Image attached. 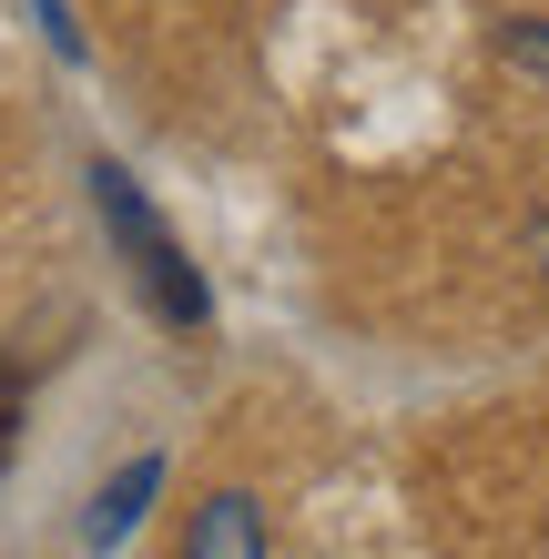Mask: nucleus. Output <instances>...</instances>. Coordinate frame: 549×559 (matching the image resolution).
I'll list each match as a JSON object with an SVG mask.
<instances>
[{
  "instance_id": "2",
  "label": "nucleus",
  "mask_w": 549,
  "mask_h": 559,
  "mask_svg": "<svg viewBox=\"0 0 549 559\" xmlns=\"http://www.w3.org/2000/svg\"><path fill=\"white\" fill-rule=\"evenodd\" d=\"M183 559H265V530H254V499H244V488H214V499L193 509Z\"/></svg>"
},
{
  "instance_id": "1",
  "label": "nucleus",
  "mask_w": 549,
  "mask_h": 559,
  "mask_svg": "<svg viewBox=\"0 0 549 559\" xmlns=\"http://www.w3.org/2000/svg\"><path fill=\"white\" fill-rule=\"evenodd\" d=\"M92 183H103V214H112V235H122V254H133V285H143V306H164L174 325H193V316H204V285L183 275V254H174V235H164V224H143V204H133V183H122L112 163H92Z\"/></svg>"
},
{
  "instance_id": "3",
  "label": "nucleus",
  "mask_w": 549,
  "mask_h": 559,
  "mask_svg": "<svg viewBox=\"0 0 549 559\" xmlns=\"http://www.w3.org/2000/svg\"><path fill=\"white\" fill-rule=\"evenodd\" d=\"M153 488H164V457H133V468H122V478L103 488V499H92V549H112L122 530H133V519H143V499H153Z\"/></svg>"
}]
</instances>
